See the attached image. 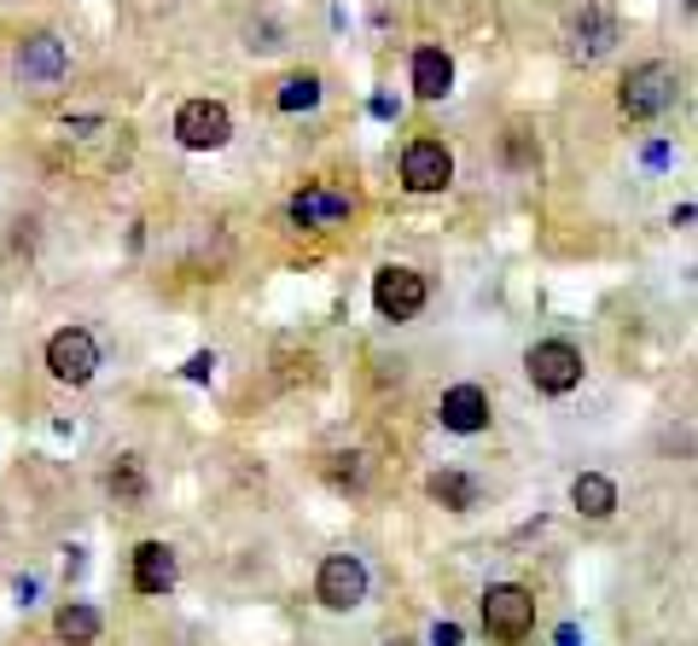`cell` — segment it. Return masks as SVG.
Masks as SVG:
<instances>
[{"mask_svg": "<svg viewBox=\"0 0 698 646\" xmlns=\"http://www.w3.org/2000/svg\"><path fill=\"white\" fill-rule=\"evenodd\" d=\"M675 94H681V76H675L664 58H646V65H634L618 88V111L629 123H652V117H664L675 106Z\"/></svg>", "mask_w": 698, "mask_h": 646, "instance_id": "cell-1", "label": "cell"}, {"mask_svg": "<svg viewBox=\"0 0 698 646\" xmlns=\"http://www.w3.org/2000/svg\"><path fill=\"white\" fill-rule=\"evenodd\" d=\"M483 629L501 646H519L530 629H536V594L524 582H489L483 594Z\"/></svg>", "mask_w": 698, "mask_h": 646, "instance_id": "cell-2", "label": "cell"}, {"mask_svg": "<svg viewBox=\"0 0 698 646\" xmlns=\"http://www.w3.org/2000/svg\"><path fill=\"white\" fill-rule=\"evenodd\" d=\"M524 373L542 396H570L582 385V350L570 344V338H542V344H530Z\"/></svg>", "mask_w": 698, "mask_h": 646, "instance_id": "cell-3", "label": "cell"}, {"mask_svg": "<svg viewBox=\"0 0 698 646\" xmlns=\"http://www.w3.org/2000/svg\"><path fill=\"white\" fill-rule=\"evenodd\" d=\"M65 70H70V53H65V42H58L53 30L24 35L18 53H12V76L24 88H58V83H65Z\"/></svg>", "mask_w": 698, "mask_h": 646, "instance_id": "cell-4", "label": "cell"}, {"mask_svg": "<svg viewBox=\"0 0 698 646\" xmlns=\"http://www.w3.org/2000/svg\"><path fill=\"white\" fill-rule=\"evenodd\" d=\"M233 134V117L221 99H187V106L175 111V140L187 152H221Z\"/></svg>", "mask_w": 698, "mask_h": 646, "instance_id": "cell-5", "label": "cell"}, {"mask_svg": "<svg viewBox=\"0 0 698 646\" xmlns=\"http://www.w3.org/2000/svg\"><path fill=\"white\" fill-rule=\"evenodd\" d=\"M425 297H430V286H425L419 269H402V262H390V269L373 274V309H379L384 320H414V315L425 309Z\"/></svg>", "mask_w": 698, "mask_h": 646, "instance_id": "cell-6", "label": "cell"}, {"mask_svg": "<svg viewBox=\"0 0 698 646\" xmlns=\"http://www.w3.org/2000/svg\"><path fill=\"white\" fill-rule=\"evenodd\" d=\"M47 368L58 385H88V379L99 373V344L88 327H58L47 338Z\"/></svg>", "mask_w": 698, "mask_h": 646, "instance_id": "cell-7", "label": "cell"}, {"mask_svg": "<svg viewBox=\"0 0 698 646\" xmlns=\"http://www.w3.org/2000/svg\"><path fill=\"white\" fill-rule=\"evenodd\" d=\"M315 594L326 612H356L367 600V565L356 554H326L320 559V577H315Z\"/></svg>", "mask_w": 698, "mask_h": 646, "instance_id": "cell-8", "label": "cell"}, {"mask_svg": "<svg viewBox=\"0 0 698 646\" xmlns=\"http://www.w3.org/2000/svg\"><path fill=\"white\" fill-rule=\"evenodd\" d=\"M448 180H455V152H448L443 140H414V146L402 152V187L407 193H443Z\"/></svg>", "mask_w": 698, "mask_h": 646, "instance_id": "cell-9", "label": "cell"}, {"mask_svg": "<svg viewBox=\"0 0 698 646\" xmlns=\"http://www.w3.org/2000/svg\"><path fill=\"white\" fill-rule=\"evenodd\" d=\"M611 42H618V18H611L606 0H593V7L577 12V24H570V58L593 65L600 53H611Z\"/></svg>", "mask_w": 698, "mask_h": 646, "instance_id": "cell-10", "label": "cell"}, {"mask_svg": "<svg viewBox=\"0 0 698 646\" xmlns=\"http://www.w3.org/2000/svg\"><path fill=\"white\" fill-rule=\"evenodd\" d=\"M443 431H455V437H478L489 426V391L483 385H455V391H443Z\"/></svg>", "mask_w": 698, "mask_h": 646, "instance_id": "cell-11", "label": "cell"}, {"mask_svg": "<svg viewBox=\"0 0 698 646\" xmlns=\"http://www.w3.org/2000/svg\"><path fill=\"white\" fill-rule=\"evenodd\" d=\"M349 193H332V187H320V180H309L297 198H292V221L297 228H338V221H349Z\"/></svg>", "mask_w": 698, "mask_h": 646, "instance_id": "cell-12", "label": "cell"}, {"mask_svg": "<svg viewBox=\"0 0 698 646\" xmlns=\"http://www.w3.org/2000/svg\"><path fill=\"white\" fill-rule=\"evenodd\" d=\"M175 577H181V565H175L170 541H140L134 548V589L140 594H170Z\"/></svg>", "mask_w": 698, "mask_h": 646, "instance_id": "cell-13", "label": "cell"}, {"mask_svg": "<svg viewBox=\"0 0 698 646\" xmlns=\"http://www.w3.org/2000/svg\"><path fill=\"white\" fill-rule=\"evenodd\" d=\"M448 88H455V58H448L443 47H419L414 53V94L419 99H443Z\"/></svg>", "mask_w": 698, "mask_h": 646, "instance_id": "cell-14", "label": "cell"}, {"mask_svg": "<svg viewBox=\"0 0 698 646\" xmlns=\"http://www.w3.org/2000/svg\"><path fill=\"white\" fill-rule=\"evenodd\" d=\"M570 501H577L582 518H611L618 513V483H611L606 472H582L577 483H570Z\"/></svg>", "mask_w": 698, "mask_h": 646, "instance_id": "cell-15", "label": "cell"}, {"mask_svg": "<svg viewBox=\"0 0 698 646\" xmlns=\"http://www.w3.org/2000/svg\"><path fill=\"white\" fill-rule=\"evenodd\" d=\"M53 629L65 646H94L99 640V612L88 600H70V605H58V617H53Z\"/></svg>", "mask_w": 698, "mask_h": 646, "instance_id": "cell-16", "label": "cell"}, {"mask_svg": "<svg viewBox=\"0 0 698 646\" xmlns=\"http://www.w3.org/2000/svg\"><path fill=\"white\" fill-rule=\"evenodd\" d=\"M425 490H430V501H443L448 513H471V507H478V483H471L466 472H455V467H448V472H430Z\"/></svg>", "mask_w": 698, "mask_h": 646, "instance_id": "cell-17", "label": "cell"}, {"mask_svg": "<svg viewBox=\"0 0 698 646\" xmlns=\"http://www.w3.org/2000/svg\"><path fill=\"white\" fill-rule=\"evenodd\" d=\"M106 490L117 495V507H140V501H146V467H140V455L117 460V467L106 472Z\"/></svg>", "mask_w": 698, "mask_h": 646, "instance_id": "cell-18", "label": "cell"}, {"mask_svg": "<svg viewBox=\"0 0 698 646\" xmlns=\"http://www.w3.org/2000/svg\"><path fill=\"white\" fill-rule=\"evenodd\" d=\"M315 106H320V76L297 70L280 83V111H315Z\"/></svg>", "mask_w": 698, "mask_h": 646, "instance_id": "cell-19", "label": "cell"}, {"mask_svg": "<svg viewBox=\"0 0 698 646\" xmlns=\"http://www.w3.org/2000/svg\"><path fill=\"white\" fill-rule=\"evenodd\" d=\"M536 157H542V146L530 140V129H506V164L512 169H530Z\"/></svg>", "mask_w": 698, "mask_h": 646, "instance_id": "cell-20", "label": "cell"}, {"mask_svg": "<svg viewBox=\"0 0 698 646\" xmlns=\"http://www.w3.org/2000/svg\"><path fill=\"white\" fill-rule=\"evenodd\" d=\"M210 373H216V355H210V350H198V355L187 361V379H193V385H204Z\"/></svg>", "mask_w": 698, "mask_h": 646, "instance_id": "cell-21", "label": "cell"}, {"mask_svg": "<svg viewBox=\"0 0 698 646\" xmlns=\"http://www.w3.org/2000/svg\"><path fill=\"white\" fill-rule=\"evenodd\" d=\"M430 640H437V646H460V623H437V629H430Z\"/></svg>", "mask_w": 698, "mask_h": 646, "instance_id": "cell-22", "label": "cell"}, {"mask_svg": "<svg viewBox=\"0 0 698 646\" xmlns=\"http://www.w3.org/2000/svg\"><path fill=\"white\" fill-rule=\"evenodd\" d=\"M384 646H414V640H402V635H396V640H384Z\"/></svg>", "mask_w": 698, "mask_h": 646, "instance_id": "cell-23", "label": "cell"}, {"mask_svg": "<svg viewBox=\"0 0 698 646\" xmlns=\"http://www.w3.org/2000/svg\"><path fill=\"white\" fill-rule=\"evenodd\" d=\"M681 7H698V0H681Z\"/></svg>", "mask_w": 698, "mask_h": 646, "instance_id": "cell-24", "label": "cell"}]
</instances>
